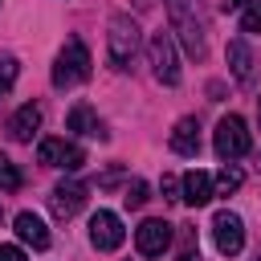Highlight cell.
I'll return each instance as SVG.
<instances>
[{"label": "cell", "instance_id": "obj_1", "mask_svg": "<svg viewBox=\"0 0 261 261\" xmlns=\"http://www.w3.org/2000/svg\"><path fill=\"white\" fill-rule=\"evenodd\" d=\"M167 16H171V37L184 45V53L204 61V53H208V12H204V0H167Z\"/></svg>", "mask_w": 261, "mask_h": 261}, {"label": "cell", "instance_id": "obj_2", "mask_svg": "<svg viewBox=\"0 0 261 261\" xmlns=\"http://www.w3.org/2000/svg\"><path fill=\"white\" fill-rule=\"evenodd\" d=\"M86 77H90V49L82 45V37H69L61 45L57 61H53V86L57 90H69V86H77Z\"/></svg>", "mask_w": 261, "mask_h": 261}, {"label": "cell", "instance_id": "obj_3", "mask_svg": "<svg viewBox=\"0 0 261 261\" xmlns=\"http://www.w3.org/2000/svg\"><path fill=\"white\" fill-rule=\"evenodd\" d=\"M147 61H151L155 82L179 86V57H175V37H171V29L151 33V41H147Z\"/></svg>", "mask_w": 261, "mask_h": 261}, {"label": "cell", "instance_id": "obj_4", "mask_svg": "<svg viewBox=\"0 0 261 261\" xmlns=\"http://www.w3.org/2000/svg\"><path fill=\"white\" fill-rule=\"evenodd\" d=\"M135 53H139V24L130 16H114L110 33H106V57H110V65L114 69H130Z\"/></svg>", "mask_w": 261, "mask_h": 261}, {"label": "cell", "instance_id": "obj_5", "mask_svg": "<svg viewBox=\"0 0 261 261\" xmlns=\"http://www.w3.org/2000/svg\"><path fill=\"white\" fill-rule=\"evenodd\" d=\"M212 147H216V155H220L224 163H232V159L249 155L253 139H249L245 118H241V114H224V118L216 122V130H212Z\"/></svg>", "mask_w": 261, "mask_h": 261}, {"label": "cell", "instance_id": "obj_6", "mask_svg": "<svg viewBox=\"0 0 261 261\" xmlns=\"http://www.w3.org/2000/svg\"><path fill=\"white\" fill-rule=\"evenodd\" d=\"M122 237H126V228H122V220H118L114 212L98 208V212L90 216V245H94L98 253H114V249L122 245Z\"/></svg>", "mask_w": 261, "mask_h": 261}, {"label": "cell", "instance_id": "obj_7", "mask_svg": "<svg viewBox=\"0 0 261 261\" xmlns=\"http://www.w3.org/2000/svg\"><path fill=\"white\" fill-rule=\"evenodd\" d=\"M212 241L224 257H237L245 249V220L237 212H216L212 216Z\"/></svg>", "mask_w": 261, "mask_h": 261}, {"label": "cell", "instance_id": "obj_8", "mask_svg": "<svg viewBox=\"0 0 261 261\" xmlns=\"http://www.w3.org/2000/svg\"><path fill=\"white\" fill-rule=\"evenodd\" d=\"M37 159H41V163H49V167H65V171H77V167L86 163L82 147H73V143H65V139H41Z\"/></svg>", "mask_w": 261, "mask_h": 261}, {"label": "cell", "instance_id": "obj_9", "mask_svg": "<svg viewBox=\"0 0 261 261\" xmlns=\"http://www.w3.org/2000/svg\"><path fill=\"white\" fill-rule=\"evenodd\" d=\"M82 204H86V184H77V179H61V184L49 192V208H53V216H61V220L77 216Z\"/></svg>", "mask_w": 261, "mask_h": 261}, {"label": "cell", "instance_id": "obj_10", "mask_svg": "<svg viewBox=\"0 0 261 261\" xmlns=\"http://www.w3.org/2000/svg\"><path fill=\"white\" fill-rule=\"evenodd\" d=\"M135 245H139L143 257L167 253V245H171V224H167V220H143V224L135 228Z\"/></svg>", "mask_w": 261, "mask_h": 261}, {"label": "cell", "instance_id": "obj_11", "mask_svg": "<svg viewBox=\"0 0 261 261\" xmlns=\"http://www.w3.org/2000/svg\"><path fill=\"white\" fill-rule=\"evenodd\" d=\"M212 196H216V184H212V175H208V171H200V167H196V171H188V175L179 179V200H184V204L204 208Z\"/></svg>", "mask_w": 261, "mask_h": 261}, {"label": "cell", "instance_id": "obj_12", "mask_svg": "<svg viewBox=\"0 0 261 261\" xmlns=\"http://www.w3.org/2000/svg\"><path fill=\"white\" fill-rule=\"evenodd\" d=\"M253 49L245 37H232L228 41V73L237 77V86H253Z\"/></svg>", "mask_w": 261, "mask_h": 261}, {"label": "cell", "instance_id": "obj_13", "mask_svg": "<svg viewBox=\"0 0 261 261\" xmlns=\"http://www.w3.org/2000/svg\"><path fill=\"white\" fill-rule=\"evenodd\" d=\"M37 130H41V106H37V102H24V106L8 118V135H12L16 143H29Z\"/></svg>", "mask_w": 261, "mask_h": 261}, {"label": "cell", "instance_id": "obj_14", "mask_svg": "<svg viewBox=\"0 0 261 261\" xmlns=\"http://www.w3.org/2000/svg\"><path fill=\"white\" fill-rule=\"evenodd\" d=\"M65 126H69L73 135H86V139H106V126H102V118H98V114H94L86 102H77V106L69 110Z\"/></svg>", "mask_w": 261, "mask_h": 261}, {"label": "cell", "instance_id": "obj_15", "mask_svg": "<svg viewBox=\"0 0 261 261\" xmlns=\"http://www.w3.org/2000/svg\"><path fill=\"white\" fill-rule=\"evenodd\" d=\"M12 228H16V237H20L24 245H33V249H49V228H45V220H41L37 212H20V216L12 220Z\"/></svg>", "mask_w": 261, "mask_h": 261}, {"label": "cell", "instance_id": "obj_16", "mask_svg": "<svg viewBox=\"0 0 261 261\" xmlns=\"http://www.w3.org/2000/svg\"><path fill=\"white\" fill-rule=\"evenodd\" d=\"M171 151L175 155H196L200 151V122L196 118H179L171 126Z\"/></svg>", "mask_w": 261, "mask_h": 261}, {"label": "cell", "instance_id": "obj_17", "mask_svg": "<svg viewBox=\"0 0 261 261\" xmlns=\"http://www.w3.org/2000/svg\"><path fill=\"white\" fill-rule=\"evenodd\" d=\"M212 184H216L220 192H237V188L245 184V175H241V167H232V163H224V171H220V175H216Z\"/></svg>", "mask_w": 261, "mask_h": 261}, {"label": "cell", "instance_id": "obj_18", "mask_svg": "<svg viewBox=\"0 0 261 261\" xmlns=\"http://www.w3.org/2000/svg\"><path fill=\"white\" fill-rule=\"evenodd\" d=\"M0 188L4 192H16L20 188V171H16V163L8 155H0Z\"/></svg>", "mask_w": 261, "mask_h": 261}, {"label": "cell", "instance_id": "obj_19", "mask_svg": "<svg viewBox=\"0 0 261 261\" xmlns=\"http://www.w3.org/2000/svg\"><path fill=\"white\" fill-rule=\"evenodd\" d=\"M241 29L245 33H261V0H249L241 8Z\"/></svg>", "mask_w": 261, "mask_h": 261}, {"label": "cell", "instance_id": "obj_20", "mask_svg": "<svg viewBox=\"0 0 261 261\" xmlns=\"http://www.w3.org/2000/svg\"><path fill=\"white\" fill-rule=\"evenodd\" d=\"M130 208H143L147 200H151V188H147V179H130V188H126V196H122Z\"/></svg>", "mask_w": 261, "mask_h": 261}, {"label": "cell", "instance_id": "obj_21", "mask_svg": "<svg viewBox=\"0 0 261 261\" xmlns=\"http://www.w3.org/2000/svg\"><path fill=\"white\" fill-rule=\"evenodd\" d=\"M12 77H16V61H12V57H4V61H0V90H4V86H12Z\"/></svg>", "mask_w": 261, "mask_h": 261}, {"label": "cell", "instance_id": "obj_22", "mask_svg": "<svg viewBox=\"0 0 261 261\" xmlns=\"http://www.w3.org/2000/svg\"><path fill=\"white\" fill-rule=\"evenodd\" d=\"M0 261H29L20 245H0Z\"/></svg>", "mask_w": 261, "mask_h": 261}, {"label": "cell", "instance_id": "obj_23", "mask_svg": "<svg viewBox=\"0 0 261 261\" xmlns=\"http://www.w3.org/2000/svg\"><path fill=\"white\" fill-rule=\"evenodd\" d=\"M159 188H163V196H167V200H179V179H175V175H163V184H159Z\"/></svg>", "mask_w": 261, "mask_h": 261}, {"label": "cell", "instance_id": "obj_24", "mask_svg": "<svg viewBox=\"0 0 261 261\" xmlns=\"http://www.w3.org/2000/svg\"><path fill=\"white\" fill-rule=\"evenodd\" d=\"M249 0H224V12H237V8H245Z\"/></svg>", "mask_w": 261, "mask_h": 261}, {"label": "cell", "instance_id": "obj_25", "mask_svg": "<svg viewBox=\"0 0 261 261\" xmlns=\"http://www.w3.org/2000/svg\"><path fill=\"white\" fill-rule=\"evenodd\" d=\"M257 118H261V98H257Z\"/></svg>", "mask_w": 261, "mask_h": 261}, {"label": "cell", "instance_id": "obj_26", "mask_svg": "<svg viewBox=\"0 0 261 261\" xmlns=\"http://www.w3.org/2000/svg\"><path fill=\"white\" fill-rule=\"evenodd\" d=\"M0 216H4V212H0Z\"/></svg>", "mask_w": 261, "mask_h": 261}, {"label": "cell", "instance_id": "obj_27", "mask_svg": "<svg viewBox=\"0 0 261 261\" xmlns=\"http://www.w3.org/2000/svg\"><path fill=\"white\" fill-rule=\"evenodd\" d=\"M257 261H261V257H257Z\"/></svg>", "mask_w": 261, "mask_h": 261}]
</instances>
